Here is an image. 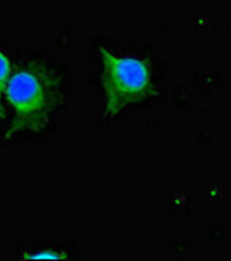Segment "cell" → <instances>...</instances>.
<instances>
[{
  "instance_id": "obj_3",
  "label": "cell",
  "mask_w": 231,
  "mask_h": 261,
  "mask_svg": "<svg viewBox=\"0 0 231 261\" xmlns=\"http://www.w3.org/2000/svg\"><path fill=\"white\" fill-rule=\"evenodd\" d=\"M9 79H11V63L6 58V54L0 50V117H4L2 94H6V87Z\"/></svg>"
},
{
  "instance_id": "obj_1",
  "label": "cell",
  "mask_w": 231,
  "mask_h": 261,
  "mask_svg": "<svg viewBox=\"0 0 231 261\" xmlns=\"http://www.w3.org/2000/svg\"><path fill=\"white\" fill-rule=\"evenodd\" d=\"M6 96L18 113L9 130L11 136L19 130H33L44 125L52 99V84L47 79V71L32 66L11 75Z\"/></svg>"
},
{
  "instance_id": "obj_2",
  "label": "cell",
  "mask_w": 231,
  "mask_h": 261,
  "mask_svg": "<svg viewBox=\"0 0 231 261\" xmlns=\"http://www.w3.org/2000/svg\"><path fill=\"white\" fill-rule=\"evenodd\" d=\"M108 63V89H113L111 101L119 96H131L145 91L150 84V71L146 65L136 58H113L103 50Z\"/></svg>"
},
{
  "instance_id": "obj_4",
  "label": "cell",
  "mask_w": 231,
  "mask_h": 261,
  "mask_svg": "<svg viewBox=\"0 0 231 261\" xmlns=\"http://www.w3.org/2000/svg\"><path fill=\"white\" fill-rule=\"evenodd\" d=\"M65 256L57 254V252L50 249H42L40 252H32L30 256H26V259H63Z\"/></svg>"
}]
</instances>
